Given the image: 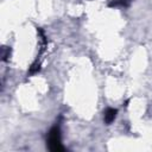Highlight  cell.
Segmentation results:
<instances>
[{
	"label": "cell",
	"instance_id": "6da1fadb",
	"mask_svg": "<svg viewBox=\"0 0 152 152\" xmlns=\"http://www.w3.org/2000/svg\"><path fill=\"white\" fill-rule=\"evenodd\" d=\"M48 145H49V148L53 152L64 151V147L62 146V142H61V131L58 127H52L50 129L49 138H48Z\"/></svg>",
	"mask_w": 152,
	"mask_h": 152
},
{
	"label": "cell",
	"instance_id": "7a4b0ae2",
	"mask_svg": "<svg viewBox=\"0 0 152 152\" xmlns=\"http://www.w3.org/2000/svg\"><path fill=\"white\" fill-rule=\"evenodd\" d=\"M116 109H114V108H108L106 112H104V122L107 124V125H109V124H112L113 121H114V119H115V116H116Z\"/></svg>",
	"mask_w": 152,
	"mask_h": 152
},
{
	"label": "cell",
	"instance_id": "3957f363",
	"mask_svg": "<svg viewBox=\"0 0 152 152\" xmlns=\"http://www.w3.org/2000/svg\"><path fill=\"white\" fill-rule=\"evenodd\" d=\"M38 70H39V63H38V64H37V63H34V64H32V65H31V68H30V71H28V72H30V74H36Z\"/></svg>",
	"mask_w": 152,
	"mask_h": 152
},
{
	"label": "cell",
	"instance_id": "277c9868",
	"mask_svg": "<svg viewBox=\"0 0 152 152\" xmlns=\"http://www.w3.org/2000/svg\"><path fill=\"white\" fill-rule=\"evenodd\" d=\"M10 52H11V50L10 49H7V51H5L4 50V52H2V59L5 61V59H7V57L10 56Z\"/></svg>",
	"mask_w": 152,
	"mask_h": 152
}]
</instances>
